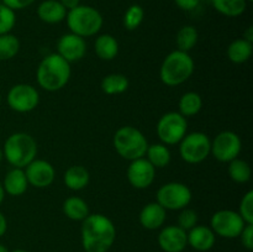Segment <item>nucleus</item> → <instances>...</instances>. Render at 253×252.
Masks as SVG:
<instances>
[{
	"label": "nucleus",
	"instance_id": "48",
	"mask_svg": "<svg viewBox=\"0 0 253 252\" xmlns=\"http://www.w3.org/2000/svg\"><path fill=\"white\" fill-rule=\"evenodd\" d=\"M207 1H210V0H207Z\"/></svg>",
	"mask_w": 253,
	"mask_h": 252
},
{
	"label": "nucleus",
	"instance_id": "27",
	"mask_svg": "<svg viewBox=\"0 0 253 252\" xmlns=\"http://www.w3.org/2000/svg\"><path fill=\"white\" fill-rule=\"evenodd\" d=\"M130 82L123 73H111L104 77L100 83V88L106 95H119L128 89Z\"/></svg>",
	"mask_w": 253,
	"mask_h": 252
},
{
	"label": "nucleus",
	"instance_id": "20",
	"mask_svg": "<svg viewBox=\"0 0 253 252\" xmlns=\"http://www.w3.org/2000/svg\"><path fill=\"white\" fill-rule=\"evenodd\" d=\"M67 12L68 11L59 0H43L37 6V16L44 24L54 25L64 21Z\"/></svg>",
	"mask_w": 253,
	"mask_h": 252
},
{
	"label": "nucleus",
	"instance_id": "44",
	"mask_svg": "<svg viewBox=\"0 0 253 252\" xmlns=\"http://www.w3.org/2000/svg\"><path fill=\"white\" fill-rule=\"evenodd\" d=\"M10 252H29V251H26V250H22V249H16V250H12V251H10Z\"/></svg>",
	"mask_w": 253,
	"mask_h": 252
},
{
	"label": "nucleus",
	"instance_id": "47",
	"mask_svg": "<svg viewBox=\"0 0 253 252\" xmlns=\"http://www.w3.org/2000/svg\"><path fill=\"white\" fill-rule=\"evenodd\" d=\"M251 1H253V0H247V2H251Z\"/></svg>",
	"mask_w": 253,
	"mask_h": 252
},
{
	"label": "nucleus",
	"instance_id": "14",
	"mask_svg": "<svg viewBox=\"0 0 253 252\" xmlns=\"http://www.w3.org/2000/svg\"><path fill=\"white\" fill-rule=\"evenodd\" d=\"M156 178V168L145 157L130 161L127 180L135 189H147Z\"/></svg>",
	"mask_w": 253,
	"mask_h": 252
},
{
	"label": "nucleus",
	"instance_id": "8",
	"mask_svg": "<svg viewBox=\"0 0 253 252\" xmlns=\"http://www.w3.org/2000/svg\"><path fill=\"white\" fill-rule=\"evenodd\" d=\"M156 131L161 142L166 146L178 145L187 135V118L180 115L178 111H168L160 118Z\"/></svg>",
	"mask_w": 253,
	"mask_h": 252
},
{
	"label": "nucleus",
	"instance_id": "35",
	"mask_svg": "<svg viewBox=\"0 0 253 252\" xmlns=\"http://www.w3.org/2000/svg\"><path fill=\"white\" fill-rule=\"evenodd\" d=\"M177 222V225L180 229H183L184 231H189L195 225H198L197 211L193 209H189V208H184V209L179 210Z\"/></svg>",
	"mask_w": 253,
	"mask_h": 252
},
{
	"label": "nucleus",
	"instance_id": "3",
	"mask_svg": "<svg viewBox=\"0 0 253 252\" xmlns=\"http://www.w3.org/2000/svg\"><path fill=\"white\" fill-rule=\"evenodd\" d=\"M194 59L188 52L175 49L168 53L160 68V79L167 86H178L193 76Z\"/></svg>",
	"mask_w": 253,
	"mask_h": 252
},
{
	"label": "nucleus",
	"instance_id": "39",
	"mask_svg": "<svg viewBox=\"0 0 253 252\" xmlns=\"http://www.w3.org/2000/svg\"><path fill=\"white\" fill-rule=\"evenodd\" d=\"M59 2L66 7L67 11L74 9V7H77L78 5H81V0H59Z\"/></svg>",
	"mask_w": 253,
	"mask_h": 252
},
{
	"label": "nucleus",
	"instance_id": "31",
	"mask_svg": "<svg viewBox=\"0 0 253 252\" xmlns=\"http://www.w3.org/2000/svg\"><path fill=\"white\" fill-rule=\"evenodd\" d=\"M20 40L15 35H0V61H10L17 56L20 51Z\"/></svg>",
	"mask_w": 253,
	"mask_h": 252
},
{
	"label": "nucleus",
	"instance_id": "12",
	"mask_svg": "<svg viewBox=\"0 0 253 252\" xmlns=\"http://www.w3.org/2000/svg\"><path fill=\"white\" fill-rule=\"evenodd\" d=\"M242 142L236 132L230 130L221 131L211 141L210 155L222 163H229L237 158L241 153Z\"/></svg>",
	"mask_w": 253,
	"mask_h": 252
},
{
	"label": "nucleus",
	"instance_id": "28",
	"mask_svg": "<svg viewBox=\"0 0 253 252\" xmlns=\"http://www.w3.org/2000/svg\"><path fill=\"white\" fill-rule=\"evenodd\" d=\"M219 14L227 17L241 16L247 9V0H210Z\"/></svg>",
	"mask_w": 253,
	"mask_h": 252
},
{
	"label": "nucleus",
	"instance_id": "15",
	"mask_svg": "<svg viewBox=\"0 0 253 252\" xmlns=\"http://www.w3.org/2000/svg\"><path fill=\"white\" fill-rule=\"evenodd\" d=\"M56 53H58L68 63L81 61L86 53L85 40L72 32L62 35L57 42Z\"/></svg>",
	"mask_w": 253,
	"mask_h": 252
},
{
	"label": "nucleus",
	"instance_id": "7",
	"mask_svg": "<svg viewBox=\"0 0 253 252\" xmlns=\"http://www.w3.org/2000/svg\"><path fill=\"white\" fill-rule=\"evenodd\" d=\"M179 156L189 165H198L207 160L211 150V140L200 131L187 133L179 143Z\"/></svg>",
	"mask_w": 253,
	"mask_h": 252
},
{
	"label": "nucleus",
	"instance_id": "34",
	"mask_svg": "<svg viewBox=\"0 0 253 252\" xmlns=\"http://www.w3.org/2000/svg\"><path fill=\"white\" fill-rule=\"evenodd\" d=\"M239 212L246 224H253V190H249L244 194L240 202Z\"/></svg>",
	"mask_w": 253,
	"mask_h": 252
},
{
	"label": "nucleus",
	"instance_id": "10",
	"mask_svg": "<svg viewBox=\"0 0 253 252\" xmlns=\"http://www.w3.org/2000/svg\"><path fill=\"white\" fill-rule=\"evenodd\" d=\"M246 222L235 210H217L210 219V227L215 235L224 239H236L244 230Z\"/></svg>",
	"mask_w": 253,
	"mask_h": 252
},
{
	"label": "nucleus",
	"instance_id": "13",
	"mask_svg": "<svg viewBox=\"0 0 253 252\" xmlns=\"http://www.w3.org/2000/svg\"><path fill=\"white\" fill-rule=\"evenodd\" d=\"M29 185H32L39 189L49 187L56 178V169L46 160L35 158L31 163L24 168Z\"/></svg>",
	"mask_w": 253,
	"mask_h": 252
},
{
	"label": "nucleus",
	"instance_id": "18",
	"mask_svg": "<svg viewBox=\"0 0 253 252\" xmlns=\"http://www.w3.org/2000/svg\"><path fill=\"white\" fill-rule=\"evenodd\" d=\"M167 219V210L163 209L157 202L148 203L141 209L138 220L141 226L146 230H158L163 227Z\"/></svg>",
	"mask_w": 253,
	"mask_h": 252
},
{
	"label": "nucleus",
	"instance_id": "23",
	"mask_svg": "<svg viewBox=\"0 0 253 252\" xmlns=\"http://www.w3.org/2000/svg\"><path fill=\"white\" fill-rule=\"evenodd\" d=\"M62 210L63 214L73 221H83L90 214L88 203L81 197L67 198L62 205Z\"/></svg>",
	"mask_w": 253,
	"mask_h": 252
},
{
	"label": "nucleus",
	"instance_id": "25",
	"mask_svg": "<svg viewBox=\"0 0 253 252\" xmlns=\"http://www.w3.org/2000/svg\"><path fill=\"white\" fill-rule=\"evenodd\" d=\"M146 160L151 163L155 168H165L167 167L172 160V155L165 143H152L148 145L147 150H146Z\"/></svg>",
	"mask_w": 253,
	"mask_h": 252
},
{
	"label": "nucleus",
	"instance_id": "41",
	"mask_svg": "<svg viewBox=\"0 0 253 252\" xmlns=\"http://www.w3.org/2000/svg\"><path fill=\"white\" fill-rule=\"evenodd\" d=\"M242 39L247 40V41H250V42H253V27L252 26H250L249 29L244 32V37H242Z\"/></svg>",
	"mask_w": 253,
	"mask_h": 252
},
{
	"label": "nucleus",
	"instance_id": "37",
	"mask_svg": "<svg viewBox=\"0 0 253 252\" xmlns=\"http://www.w3.org/2000/svg\"><path fill=\"white\" fill-rule=\"evenodd\" d=\"M35 1L36 0H1V4L10 7L14 11H17V10H24L31 6Z\"/></svg>",
	"mask_w": 253,
	"mask_h": 252
},
{
	"label": "nucleus",
	"instance_id": "40",
	"mask_svg": "<svg viewBox=\"0 0 253 252\" xmlns=\"http://www.w3.org/2000/svg\"><path fill=\"white\" fill-rule=\"evenodd\" d=\"M7 230V220L5 217V215L0 211V237H2L5 235Z\"/></svg>",
	"mask_w": 253,
	"mask_h": 252
},
{
	"label": "nucleus",
	"instance_id": "30",
	"mask_svg": "<svg viewBox=\"0 0 253 252\" xmlns=\"http://www.w3.org/2000/svg\"><path fill=\"white\" fill-rule=\"evenodd\" d=\"M227 173H229V177L234 182L240 183V184H245V183L250 182L252 177L251 166L249 165V162L239 157L229 162Z\"/></svg>",
	"mask_w": 253,
	"mask_h": 252
},
{
	"label": "nucleus",
	"instance_id": "5",
	"mask_svg": "<svg viewBox=\"0 0 253 252\" xmlns=\"http://www.w3.org/2000/svg\"><path fill=\"white\" fill-rule=\"evenodd\" d=\"M66 21L69 32L83 39L98 35L104 24L101 12L90 5H78L69 10L67 12Z\"/></svg>",
	"mask_w": 253,
	"mask_h": 252
},
{
	"label": "nucleus",
	"instance_id": "45",
	"mask_svg": "<svg viewBox=\"0 0 253 252\" xmlns=\"http://www.w3.org/2000/svg\"><path fill=\"white\" fill-rule=\"evenodd\" d=\"M2 158H4V155H2V150H1V147H0V163H1Z\"/></svg>",
	"mask_w": 253,
	"mask_h": 252
},
{
	"label": "nucleus",
	"instance_id": "36",
	"mask_svg": "<svg viewBox=\"0 0 253 252\" xmlns=\"http://www.w3.org/2000/svg\"><path fill=\"white\" fill-rule=\"evenodd\" d=\"M240 240H241L242 246L249 251L253 250V224H246L244 230L240 234Z\"/></svg>",
	"mask_w": 253,
	"mask_h": 252
},
{
	"label": "nucleus",
	"instance_id": "16",
	"mask_svg": "<svg viewBox=\"0 0 253 252\" xmlns=\"http://www.w3.org/2000/svg\"><path fill=\"white\" fill-rule=\"evenodd\" d=\"M157 240L161 250L165 252H183L188 245L187 231L178 225L161 227Z\"/></svg>",
	"mask_w": 253,
	"mask_h": 252
},
{
	"label": "nucleus",
	"instance_id": "32",
	"mask_svg": "<svg viewBox=\"0 0 253 252\" xmlns=\"http://www.w3.org/2000/svg\"><path fill=\"white\" fill-rule=\"evenodd\" d=\"M145 20V10L141 5L133 4L127 7L123 17L124 27L128 31H133V30L138 29L141 24Z\"/></svg>",
	"mask_w": 253,
	"mask_h": 252
},
{
	"label": "nucleus",
	"instance_id": "1",
	"mask_svg": "<svg viewBox=\"0 0 253 252\" xmlns=\"http://www.w3.org/2000/svg\"><path fill=\"white\" fill-rule=\"evenodd\" d=\"M82 246L85 252H108L116 240V227L110 217L96 212L82 221Z\"/></svg>",
	"mask_w": 253,
	"mask_h": 252
},
{
	"label": "nucleus",
	"instance_id": "11",
	"mask_svg": "<svg viewBox=\"0 0 253 252\" xmlns=\"http://www.w3.org/2000/svg\"><path fill=\"white\" fill-rule=\"evenodd\" d=\"M6 101L9 108L16 113H30L39 106L40 93L31 84H15L7 91Z\"/></svg>",
	"mask_w": 253,
	"mask_h": 252
},
{
	"label": "nucleus",
	"instance_id": "46",
	"mask_svg": "<svg viewBox=\"0 0 253 252\" xmlns=\"http://www.w3.org/2000/svg\"><path fill=\"white\" fill-rule=\"evenodd\" d=\"M1 101H2V98H1V94H0V106H1Z\"/></svg>",
	"mask_w": 253,
	"mask_h": 252
},
{
	"label": "nucleus",
	"instance_id": "22",
	"mask_svg": "<svg viewBox=\"0 0 253 252\" xmlns=\"http://www.w3.org/2000/svg\"><path fill=\"white\" fill-rule=\"evenodd\" d=\"M119 42L113 35L103 34L99 35L94 43L95 54L103 61H113L119 54Z\"/></svg>",
	"mask_w": 253,
	"mask_h": 252
},
{
	"label": "nucleus",
	"instance_id": "38",
	"mask_svg": "<svg viewBox=\"0 0 253 252\" xmlns=\"http://www.w3.org/2000/svg\"><path fill=\"white\" fill-rule=\"evenodd\" d=\"M203 0H174V4L183 11H193L200 5Z\"/></svg>",
	"mask_w": 253,
	"mask_h": 252
},
{
	"label": "nucleus",
	"instance_id": "19",
	"mask_svg": "<svg viewBox=\"0 0 253 252\" xmlns=\"http://www.w3.org/2000/svg\"><path fill=\"white\" fill-rule=\"evenodd\" d=\"M1 184L5 194L10 195V197H20V195L24 194L29 188V182H27L24 168L12 167L5 174Z\"/></svg>",
	"mask_w": 253,
	"mask_h": 252
},
{
	"label": "nucleus",
	"instance_id": "42",
	"mask_svg": "<svg viewBox=\"0 0 253 252\" xmlns=\"http://www.w3.org/2000/svg\"><path fill=\"white\" fill-rule=\"evenodd\" d=\"M4 198H5V192H4V188H2L1 182H0V204L4 202Z\"/></svg>",
	"mask_w": 253,
	"mask_h": 252
},
{
	"label": "nucleus",
	"instance_id": "17",
	"mask_svg": "<svg viewBox=\"0 0 253 252\" xmlns=\"http://www.w3.org/2000/svg\"><path fill=\"white\" fill-rule=\"evenodd\" d=\"M187 241L190 247L199 252H207L214 247L216 242V235L210 226L195 225L193 229L187 231Z\"/></svg>",
	"mask_w": 253,
	"mask_h": 252
},
{
	"label": "nucleus",
	"instance_id": "33",
	"mask_svg": "<svg viewBox=\"0 0 253 252\" xmlns=\"http://www.w3.org/2000/svg\"><path fill=\"white\" fill-rule=\"evenodd\" d=\"M15 25H16L15 11L0 2V35L10 34Z\"/></svg>",
	"mask_w": 253,
	"mask_h": 252
},
{
	"label": "nucleus",
	"instance_id": "2",
	"mask_svg": "<svg viewBox=\"0 0 253 252\" xmlns=\"http://www.w3.org/2000/svg\"><path fill=\"white\" fill-rule=\"evenodd\" d=\"M72 76L71 63L58 53H49L43 57L36 69L39 85L46 91H58L68 84Z\"/></svg>",
	"mask_w": 253,
	"mask_h": 252
},
{
	"label": "nucleus",
	"instance_id": "43",
	"mask_svg": "<svg viewBox=\"0 0 253 252\" xmlns=\"http://www.w3.org/2000/svg\"><path fill=\"white\" fill-rule=\"evenodd\" d=\"M0 252H10V251H9V249L5 246V245L0 244Z\"/></svg>",
	"mask_w": 253,
	"mask_h": 252
},
{
	"label": "nucleus",
	"instance_id": "21",
	"mask_svg": "<svg viewBox=\"0 0 253 252\" xmlns=\"http://www.w3.org/2000/svg\"><path fill=\"white\" fill-rule=\"evenodd\" d=\"M63 182L68 189L78 192V190H82L88 187L89 182H90V174H89V170L85 167H83V166H71L64 172Z\"/></svg>",
	"mask_w": 253,
	"mask_h": 252
},
{
	"label": "nucleus",
	"instance_id": "29",
	"mask_svg": "<svg viewBox=\"0 0 253 252\" xmlns=\"http://www.w3.org/2000/svg\"><path fill=\"white\" fill-rule=\"evenodd\" d=\"M198 40H199V34L194 26H192V25L182 26L178 30L177 37H175V43L178 47L177 49L189 53V51H192L197 46Z\"/></svg>",
	"mask_w": 253,
	"mask_h": 252
},
{
	"label": "nucleus",
	"instance_id": "6",
	"mask_svg": "<svg viewBox=\"0 0 253 252\" xmlns=\"http://www.w3.org/2000/svg\"><path fill=\"white\" fill-rule=\"evenodd\" d=\"M113 145L116 153L126 161H133L145 157L148 147L147 138L138 128L133 126H123L114 135Z\"/></svg>",
	"mask_w": 253,
	"mask_h": 252
},
{
	"label": "nucleus",
	"instance_id": "24",
	"mask_svg": "<svg viewBox=\"0 0 253 252\" xmlns=\"http://www.w3.org/2000/svg\"><path fill=\"white\" fill-rule=\"evenodd\" d=\"M253 52V42L245 39H237L227 47V58L235 64H242L249 61Z\"/></svg>",
	"mask_w": 253,
	"mask_h": 252
},
{
	"label": "nucleus",
	"instance_id": "9",
	"mask_svg": "<svg viewBox=\"0 0 253 252\" xmlns=\"http://www.w3.org/2000/svg\"><path fill=\"white\" fill-rule=\"evenodd\" d=\"M156 202L166 210H182L188 208L193 199L190 188L180 182H169L160 187Z\"/></svg>",
	"mask_w": 253,
	"mask_h": 252
},
{
	"label": "nucleus",
	"instance_id": "4",
	"mask_svg": "<svg viewBox=\"0 0 253 252\" xmlns=\"http://www.w3.org/2000/svg\"><path fill=\"white\" fill-rule=\"evenodd\" d=\"M2 155L6 162L14 168H25L36 158L37 142L30 133L14 132L5 140Z\"/></svg>",
	"mask_w": 253,
	"mask_h": 252
},
{
	"label": "nucleus",
	"instance_id": "26",
	"mask_svg": "<svg viewBox=\"0 0 253 252\" xmlns=\"http://www.w3.org/2000/svg\"><path fill=\"white\" fill-rule=\"evenodd\" d=\"M178 113L184 118H193L203 109V98L197 91H187L178 101Z\"/></svg>",
	"mask_w": 253,
	"mask_h": 252
}]
</instances>
